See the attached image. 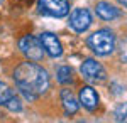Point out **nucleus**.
I'll return each mask as SVG.
<instances>
[{"label":"nucleus","mask_w":127,"mask_h":123,"mask_svg":"<svg viewBox=\"0 0 127 123\" xmlns=\"http://www.w3.org/2000/svg\"><path fill=\"white\" fill-rule=\"evenodd\" d=\"M5 106L9 108L10 111H15V113H19V111H22V103H20V100L17 98L15 95H12L9 98V101L5 103Z\"/></svg>","instance_id":"obj_12"},{"label":"nucleus","mask_w":127,"mask_h":123,"mask_svg":"<svg viewBox=\"0 0 127 123\" xmlns=\"http://www.w3.org/2000/svg\"><path fill=\"white\" fill-rule=\"evenodd\" d=\"M61 103L66 115H76L80 110V101L71 93V89H61Z\"/></svg>","instance_id":"obj_9"},{"label":"nucleus","mask_w":127,"mask_h":123,"mask_svg":"<svg viewBox=\"0 0 127 123\" xmlns=\"http://www.w3.org/2000/svg\"><path fill=\"white\" fill-rule=\"evenodd\" d=\"M92 25V15L88 9H75L69 14V27L75 32H85L88 27Z\"/></svg>","instance_id":"obj_6"},{"label":"nucleus","mask_w":127,"mask_h":123,"mask_svg":"<svg viewBox=\"0 0 127 123\" xmlns=\"http://www.w3.org/2000/svg\"><path fill=\"white\" fill-rule=\"evenodd\" d=\"M19 49L26 57H29V61H41L44 56V47L41 44V41L34 36H24L19 41Z\"/></svg>","instance_id":"obj_4"},{"label":"nucleus","mask_w":127,"mask_h":123,"mask_svg":"<svg viewBox=\"0 0 127 123\" xmlns=\"http://www.w3.org/2000/svg\"><path fill=\"white\" fill-rule=\"evenodd\" d=\"M56 76H58L56 79H58L59 84H69V83H73V71H71L69 66H61L58 69Z\"/></svg>","instance_id":"obj_11"},{"label":"nucleus","mask_w":127,"mask_h":123,"mask_svg":"<svg viewBox=\"0 0 127 123\" xmlns=\"http://www.w3.org/2000/svg\"><path fill=\"white\" fill-rule=\"evenodd\" d=\"M120 5H124V7H127V0H117Z\"/></svg>","instance_id":"obj_16"},{"label":"nucleus","mask_w":127,"mask_h":123,"mask_svg":"<svg viewBox=\"0 0 127 123\" xmlns=\"http://www.w3.org/2000/svg\"><path fill=\"white\" fill-rule=\"evenodd\" d=\"M14 79L19 91L27 100H36L49 88V74L44 67L34 62H22L14 71Z\"/></svg>","instance_id":"obj_1"},{"label":"nucleus","mask_w":127,"mask_h":123,"mask_svg":"<svg viewBox=\"0 0 127 123\" xmlns=\"http://www.w3.org/2000/svg\"><path fill=\"white\" fill-rule=\"evenodd\" d=\"M119 49H120V57H122V61L127 62V37L122 39V42H120Z\"/></svg>","instance_id":"obj_15"},{"label":"nucleus","mask_w":127,"mask_h":123,"mask_svg":"<svg viewBox=\"0 0 127 123\" xmlns=\"http://www.w3.org/2000/svg\"><path fill=\"white\" fill-rule=\"evenodd\" d=\"M95 12H97L98 17L103 20H114L117 17H120V10L117 7H114L112 3H108V2H98L97 7H95Z\"/></svg>","instance_id":"obj_10"},{"label":"nucleus","mask_w":127,"mask_h":123,"mask_svg":"<svg viewBox=\"0 0 127 123\" xmlns=\"http://www.w3.org/2000/svg\"><path fill=\"white\" fill-rule=\"evenodd\" d=\"M12 95H14V91L10 89L9 86H5L3 89H0V104H3V106H5V103L9 101V98Z\"/></svg>","instance_id":"obj_14"},{"label":"nucleus","mask_w":127,"mask_h":123,"mask_svg":"<svg viewBox=\"0 0 127 123\" xmlns=\"http://www.w3.org/2000/svg\"><path fill=\"white\" fill-rule=\"evenodd\" d=\"M69 0H37V10L42 15L61 19L69 14Z\"/></svg>","instance_id":"obj_3"},{"label":"nucleus","mask_w":127,"mask_h":123,"mask_svg":"<svg viewBox=\"0 0 127 123\" xmlns=\"http://www.w3.org/2000/svg\"><path fill=\"white\" fill-rule=\"evenodd\" d=\"M114 116L117 122H127V103H120L114 111Z\"/></svg>","instance_id":"obj_13"},{"label":"nucleus","mask_w":127,"mask_h":123,"mask_svg":"<svg viewBox=\"0 0 127 123\" xmlns=\"http://www.w3.org/2000/svg\"><path fill=\"white\" fill-rule=\"evenodd\" d=\"M87 44L97 56H108L115 49V36L110 29H100L88 37Z\"/></svg>","instance_id":"obj_2"},{"label":"nucleus","mask_w":127,"mask_h":123,"mask_svg":"<svg viewBox=\"0 0 127 123\" xmlns=\"http://www.w3.org/2000/svg\"><path fill=\"white\" fill-rule=\"evenodd\" d=\"M39 41L42 44V47H44V51L51 57H61V54H63V44L58 39V36H54L53 32H42Z\"/></svg>","instance_id":"obj_7"},{"label":"nucleus","mask_w":127,"mask_h":123,"mask_svg":"<svg viewBox=\"0 0 127 123\" xmlns=\"http://www.w3.org/2000/svg\"><path fill=\"white\" fill-rule=\"evenodd\" d=\"M3 88H5V84H3V83L0 81V89H3Z\"/></svg>","instance_id":"obj_17"},{"label":"nucleus","mask_w":127,"mask_h":123,"mask_svg":"<svg viewBox=\"0 0 127 123\" xmlns=\"http://www.w3.org/2000/svg\"><path fill=\"white\" fill-rule=\"evenodd\" d=\"M80 104H83V108H87L88 111H93L98 106V95L92 86H83L80 89Z\"/></svg>","instance_id":"obj_8"},{"label":"nucleus","mask_w":127,"mask_h":123,"mask_svg":"<svg viewBox=\"0 0 127 123\" xmlns=\"http://www.w3.org/2000/svg\"><path fill=\"white\" fill-rule=\"evenodd\" d=\"M80 71H81L83 78L87 81H92V83H100L107 78V73H105L103 66L100 62H97L95 59H85Z\"/></svg>","instance_id":"obj_5"}]
</instances>
